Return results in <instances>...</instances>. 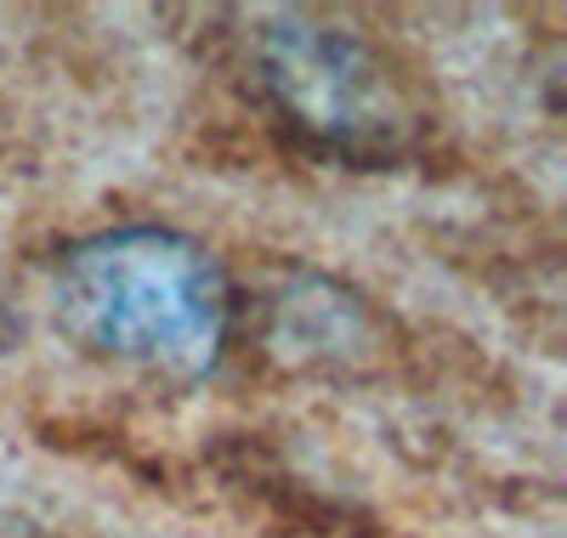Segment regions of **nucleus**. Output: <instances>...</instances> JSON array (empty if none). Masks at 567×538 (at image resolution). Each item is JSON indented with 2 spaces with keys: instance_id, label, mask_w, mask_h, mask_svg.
Here are the masks:
<instances>
[{
  "instance_id": "obj_1",
  "label": "nucleus",
  "mask_w": 567,
  "mask_h": 538,
  "mask_svg": "<svg viewBox=\"0 0 567 538\" xmlns=\"http://www.w3.org/2000/svg\"><path fill=\"white\" fill-rule=\"evenodd\" d=\"M52 307L80 352L159 380H205L227 346V278L199 238L114 227L58 261Z\"/></svg>"
},
{
  "instance_id": "obj_2",
  "label": "nucleus",
  "mask_w": 567,
  "mask_h": 538,
  "mask_svg": "<svg viewBox=\"0 0 567 538\" xmlns=\"http://www.w3.org/2000/svg\"><path fill=\"white\" fill-rule=\"evenodd\" d=\"M261 85L301 136L341 159H392L409 142V108L386 63L347 29L284 18L261 34Z\"/></svg>"
},
{
  "instance_id": "obj_3",
  "label": "nucleus",
  "mask_w": 567,
  "mask_h": 538,
  "mask_svg": "<svg viewBox=\"0 0 567 538\" xmlns=\"http://www.w3.org/2000/svg\"><path fill=\"white\" fill-rule=\"evenodd\" d=\"M12 334H18V323H12V307H7V296H0V352L12 346Z\"/></svg>"
}]
</instances>
